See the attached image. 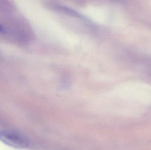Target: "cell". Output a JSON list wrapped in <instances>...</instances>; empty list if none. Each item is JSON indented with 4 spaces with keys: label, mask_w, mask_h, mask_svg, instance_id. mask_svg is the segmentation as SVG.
I'll use <instances>...</instances> for the list:
<instances>
[{
    "label": "cell",
    "mask_w": 151,
    "mask_h": 150,
    "mask_svg": "<svg viewBox=\"0 0 151 150\" xmlns=\"http://www.w3.org/2000/svg\"><path fill=\"white\" fill-rule=\"evenodd\" d=\"M0 141L6 145L16 149H24L29 145V141L25 136L11 131H0Z\"/></svg>",
    "instance_id": "1"
},
{
    "label": "cell",
    "mask_w": 151,
    "mask_h": 150,
    "mask_svg": "<svg viewBox=\"0 0 151 150\" xmlns=\"http://www.w3.org/2000/svg\"><path fill=\"white\" fill-rule=\"evenodd\" d=\"M3 31V28L1 25L0 24V33L2 32Z\"/></svg>",
    "instance_id": "2"
}]
</instances>
